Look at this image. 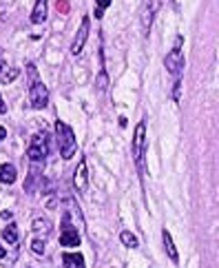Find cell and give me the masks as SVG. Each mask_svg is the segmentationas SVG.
<instances>
[{
  "label": "cell",
  "mask_w": 219,
  "mask_h": 268,
  "mask_svg": "<svg viewBox=\"0 0 219 268\" xmlns=\"http://www.w3.org/2000/svg\"><path fill=\"white\" fill-rule=\"evenodd\" d=\"M162 239H164V248H166V253H168V257L173 260V264H177L179 262V253H177V248H175V242H173V237H170V233L166 231H162Z\"/></svg>",
  "instance_id": "10"
},
{
  "label": "cell",
  "mask_w": 219,
  "mask_h": 268,
  "mask_svg": "<svg viewBox=\"0 0 219 268\" xmlns=\"http://www.w3.org/2000/svg\"><path fill=\"white\" fill-rule=\"evenodd\" d=\"M4 137H7V131H4V127H0V142H2Z\"/></svg>",
  "instance_id": "24"
},
{
  "label": "cell",
  "mask_w": 219,
  "mask_h": 268,
  "mask_svg": "<svg viewBox=\"0 0 219 268\" xmlns=\"http://www.w3.org/2000/svg\"><path fill=\"white\" fill-rule=\"evenodd\" d=\"M60 244L62 246H80V233L75 224L71 222L69 213L62 215V231H60Z\"/></svg>",
  "instance_id": "6"
},
{
  "label": "cell",
  "mask_w": 219,
  "mask_h": 268,
  "mask_svg": "<svg viewBox=\"0 0 219 268\" xmlns=\"http://www.w3.org/2000/svg\"><path fill=\"white\" fill-rule=\"evenodd\" d=\"M87 38H89V18H82L80 29H78V33H75L73 42H71V54L78 56L80 51L84 49V45H87Z\"/></svg>",
  "instance_id": "8"
},
{
  "label": "cell",
  "mask_w": 219,
  "mask_h": 268,
  "mask_svg": "<svg viewBox=\"0 0 219 268\" xmlns=\"http://www.w3.org/2000/svg\"><path fill=\"white\" fill-rule=\"evenodd\" d=\"M173 98H175V102H179V98H182V78H175V89H173Z\"/></svg>",
  "instance_id": "18"
},
{
  "label": "cell",
  "mask_w": 219,
  "mask_h": 268,
  "mask_svg": "<svg viewBox=\"0 0 219 268\" xmlns=\"http://www.w3.org/2000/svg\"><path fill=\"white\" fill-rule=\"evenodd\" d=\"M55 140H58V149H60V155L64 160H71L78 151V142H75V135L71 131L69 124H64L62 120L55 122Z\"/></svg>",
  "instance_id": "1"
},
{
  "label": "cell",
  "mask_w": 219,
  "mask_h": 268,
  "mask_svg": "<svg viewBox=\"0 0 219 268\" xmlns=\"http://www.w3.org/2000/svg\"><path fill=\"white\" fill-rule=\"evenodd\" d=\"M144 144H146V124L142 120L135 127V135H133V160H135L140 171H144Z\"/></svg>",
  "instance_id": "3"
},
{
  "label": "cell",
  "mask_w": 219,
  "mask_h": 268,
  "mask_svg": "<svg viewBox=\"0 0 219 268\" xmlns=\"http://www.w3.org/2000/svg\"><path fill=\"white\" fill-rule=\"evenodd\" d=\"M4 255H7V251H4V248H2V244H0V260H2Z\"/></svg>",
  "instance_id": "25"
},
{
  "label": "cell",
  "mask_w": 219,
  "mask_h": 268,
  "mask_svg": "<svg viewBox=\"0 0 219 268\" xmlns=\"http://www.w3.org/2000/svg\"><path fill=\"white\" fill-rule=\"evenodd\" d=\"M2 239L9 244H16L18 242V228L16 224H7V226L2 228Z\"/></svg>",
  "instance_id": "15"
},
{
  "label": "cell",
  "mask_w": 219,
  "mask_h": 268,
  "mask_svg": "<svg viewBox=\"0 0 219 268\" xmlns=\"http://www.w3.org/2000/svg\"><path fill=\"white\" fill-rule=\"evenodd\" d=\"M16 78H18V69H13V67H11V69H2V71H0V82H2V84L13 82Z\"/></svg>",
  "instance_id": "17"
},
{
  "label": "cell",
  "mask_w": 219,
  "mask_h": 268,
  "mask_svg": "<svg viewBox=\"0 0 219 268\" xmlns=\"http://www.w3.org/2000/svg\"><path fill=\"white\" fill-rule=\"evenodd\" d=\"M4 69V65H2V62H0V71H2Z\"/></svg>",
  "instance_id": "26"
},
{
  "label": "cell",
  "mask_w": 219,
  "mask_h": 268,
  "mask_svg": "<svg viewBox=\"0 0 219 268\" xmlns=\"http://www.w3.org/2000/svg\"><path fill=\"white\" fill-rule=\"evenodd\" d=\"M33 233L38 235V239L51 235V222H47V219H36V222H33Z\"/></svg>",
  "instance_id": "14"
},
{
  "label": "cell",
  "mask_w": 219,
  "mask_h": 268,
  "mask_svg": "<svg viewBox=\"0 0 219 268\" xmlns=\"http://www.w3.org/2000/svg\"><path fill=\"white\" fill-rule=\"evenodd\" d=\"M160 4H162V0H144V2H142L140 20H142V29H144V33H149L151 27H153L155 13H157V9H160Z\"/></svg>",
  "instance_id": "7"
},
{
  "label": "cell",
  "mask_w": 219,
  "mask_h": 268,
  "mask_svg": "<svg viewBox=\"0 0 219 268\" xmlns=\"http://www.w3.org/2000/svg\"><path fill=\"white\" fill-rule=\"evenodd\" d=\"M31 251L38 253V255H42V253H45V242L36 237V239H33V244H31Z\"/></svg>",
  "instance_id": "19"
},
{
  "label": "cell",
  "mask_w": 219,
  "mask_h": 268,
  "mask_svg": "<svg viewBox=\"0 0 219 268\" xmlns=\"http://www.w3.org/2000/svg\"><path fill=\"white\" fill-rule=\"evenodd\" d=\"M4 111H7V104L2 102V95H0V113H4Z\"/></svg>",
  "instance_id": "23"
},
{
  "label": "cell",
  "mask_w": 219,
  "mask_h": 268,
  "mask_svg": "<svg viewBox=\"0 0 219 268\" xmlns=\"http://www.w3.org/2000/svg\"><path fill=\"white\" fill-rule=\"evenodd\" d=\"M16 169L11 164H0V182L2 184H13L16 182Z\"/></svg>",
  "instance_id": "13"
},
{
  "label": "cell",
  "mask_w": 219,
  "mask_h": 268,
  "mask_svg": "<svg viewBox=\"0 0 219 268\" xmlns=\"http://www.w3.org/2000/svg\"><path fill=\"white\" fill-rule=\"evenodd\" d=\"M47 153H49V135L40 131V133H36V135L31 137L27 155H29L31 162H42L47 157Z\"/></svg>",
  "instance_id": "4"
},
{
  "label": "cell",
  "mask_w": 219,
  "mask_h": 268,
  "mask_svg": "<svg viewBox=\"0 0 219 268\" xmlns=\"http://www.w3.org/2000/svg\"><path fill=\"white\" fill-rule=\"evenodd\" d=\"M62 268H87L80 253H66L62 255Z\"/></svg>",
  "instance_id": "12"
},
{
  "label": "cell",
  "mask_w": 219,
  "mask_h": 268,
  "mask_svg": "<svg viewBox=\"0 0 219 268\" xmlns=\"http://www.w3.org/2000/svg\"><path fill=\"white\" fill-rule=\"evenodd\" d=\"M29 102L33 109H45L49 104V91H47L45 84L38 80V75L33 73V80L29 84Z\"/></svg>",
  "instance_id": "5"
},
{
  "label": "cell",
  "mask_w": 219,
  "mask_h": 268,
  "mask_svg": "<svg viewBox=\"0 0 219 268\" xmlns=\"http://www.w3.org/2000/svg\"><path fill=\"white\" fill-rule=\"evenodd\" d=\"M58 11L60 13H69V2H66V0H58Z\"/></svg>",
  "instance_id": "21"
},
{
  "label": "cell",
  "mask_w": 219,
  "mask_h": 268,
  "mask_svg": "<svg viewBox=\"0 0 219 268\" xmlns=\"http://www.w3.org/2000/svg\"><path fill=\"white\" fill-rule=\"evenodd\" d=\"M73 184L75 189L80 191V193H84L87 191V184H89V175H87V162L80 160L78 169H75V175H73Z\"/></svg>",
  "instance_id": "9"
},
{
  "label": "cell",
  "mask_w": 219,
  "mask_h": 268,
  "mask_svg": "<svg viewBox=\"0 0 219 268\" xmlns=\"http://www.w3.org/2000/svg\"><path fill=\"white\" fill-rule=\"evenodd\" d=\"M45 20H47V0H38L31 11V22L33 25H42Z\"/></svg>",
  "instance_id": "11"
},
{
  "label": "cell",
  "mask_w": 219,
  "mask_h": 268,
  "mask_svg": "<svg viewBox=\"0 0 219 268\" xmlns=\"http://www.w3.org/2000/svg\"><path fill=\"white\" fill-rule=\"evenodd\" d=\"M120 242L124 244L126 248H137V244H140V242H137V237L133 235V233H128V231H122L120 233Z\"/></svg>",
  "instance_id": "16"
},
{
  "label": "cell",
  "mask_w": 219,
  "mask_h": 268,
  "mask_svg": "<svg viewBox=\"0 0 219 268\" xmlns=\"http://www.w3.org/2000/svg\"><path fill=\"white\" fill-rule=\"evenodd\" d=\"M182 45H184V38L177 36V40H175V47L168 51V56H166L164 65L166 69H168V73H173L175 78H182V71H184V54H182Z\"/></svg>",
  "instance_id": "2"
},
{
  "label": "cell",
  "mask_w": 219,
  "mask_h": 268,
  "mask_svg": "<svg viewBox=\"0 0 219 268\" xmlns=\"http://www.w3.org/2000/svg\"><path fill=\"white\" fill-rule=\"evenodd\" d=\"M109 4H111V0H95V9H100V11H104Z\"/></svg>",
  "instance_id": "20"
},
{
  "label": "cell",
  "mask_w": 219,
  "mask_h": 268,
  "mask_svg": "<svg viewBox=\"0 0 219 268\" xmlns=\"http://www.w3.org/2000/svg\"><path fill=\"white\" fill-rule=\"evenodd\" d=\"M98 87H100V89L107 87V73H104V71L100 73V78H98Z\"/></svg>",
  "instance_id": "22"
}]
</instances>
